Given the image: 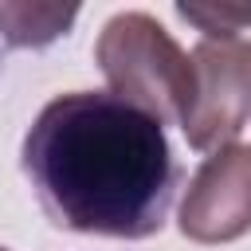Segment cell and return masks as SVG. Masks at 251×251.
Masks as SVG:
<instances>
[{
	"mask_svg": "<svg viewBox=\"0 0 251 251\" xmlns=\"http://www.w3.org/2000/svg\"><path fill=\"white\" fill-rule=\"evenodd\" d=\"M24 173L43 212L71 231L149 239L176 192L165 129L114 94L51 98L24 137Z\"/></svg>",
	"mask_w": 251,
	"mask_h": 251,
	"instance_id": "cell-1",
	"label": "cell"
},
{
	"mask_svg": "<svg viewBox=\"0 0 251 251\" xmlns=\"http://www.w3.org/2000/svg\"><path fill=\"white\" fill-rule=\"evenodd\" d=\"M110 94L149 114L161 129L180 126L192 106V59L149 12H118L94 47Z\"/></svg>",
	"mask_w": 251,
	"mask_h": 251,
	"instance_id": "cell-2",
	"label": "cell"
},
{
	"mask_svg": "<svg viewBox=\"0 0 251 251\" xmlns=\"http://www.w3.org/2000/svg\"><path fill=\"white\" fill-rule=\"evenodd\" d=\"M192 59V106L180 122L184 137L200 153L235 145L251 122V43L247 39H204Z\"/></svg>",
	"mask_w": 251,
	"mask_h": 251,
	"instance_id": "cell-3",
	"label": "cell"
},
{
	"mask_svg": "<svg viewBox=\"0 0 251 251\" xmlns=\"http://www.w3.org/2000/svg\"><path fill=\"white\" fill-rule=\"evenodd\" d=\"M180 231L196 243H231L251 231V145L216 149L180 200Z\"/></svg>",
	"mask_w": 251,
	"mask_h": 251,
	"instance_id": "cell-4",
	"label": "cell"
},
{
	"mask_svg": "<svg viewBox=\"0 0 251 251\" xmlns=\"http://www.w3.org/2000/svg\"><path fill=\"white\" fill-rule=\"evenodd\" d=\"M75 4H0V39L8 47H43L75 24Z\"/></svg>",
	"mask_w": 251,
	"mask_h": 251,
	"instance_id": "cell-5",
	"label": "cell"
},
{
	"mask_svg": "<svg viewBox=\"0 0 251 251\" xmlns=\"http://www.w3.org/2000/svg\"><path fill=\"white\" fill-rule=\"evenodd\" d=\"M176 16L196 24L204 39H235L251 27V4H176Z\"/></svg>",
	"mask_w": 251,
	"mask_h": 251,
	"instance_id": "cell-6",
	"label": "cell"
},
{
	"mask_svg": "<svg viewBox=\"0 0 251 251\" xmlns=\"http://www.w3.org/2000/svg\"><path fill=\"white\" fill-rule=\"evenodd\" d=\"M0 251H8V247H0Z\"/></svg>",
	"mask_w": 251,
	"mask_h": 251,
	"instance_id": "cell-7",
	"label": "cell"
}]
</instances>
